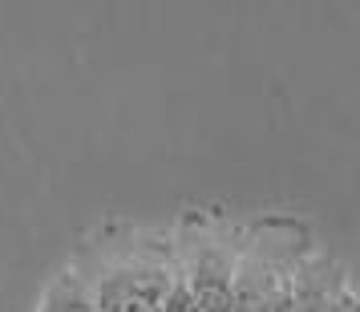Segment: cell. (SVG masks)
I'll use <instances>...</instances> for the list:
<instances>
[{
  "label": "cell",
  "mask_w": 360,
  "mask_h": 312,
  "mask_svg": "<svg viewBox=\"0 0 360 312\" xmlns=\"http://www.w3.org/2000/svg\"><path fill=\"white\" fill-rule=\"evenodd\" d=\"M154 312H198V300H195V292H191V284H186V280L170 284V288L158 296Z\"/></svg>",
  "instance_id": "1"
}]
</instances>
